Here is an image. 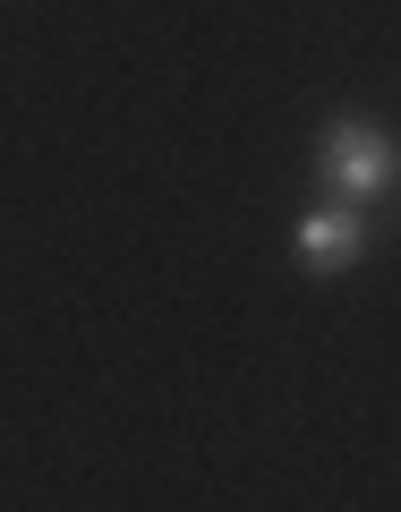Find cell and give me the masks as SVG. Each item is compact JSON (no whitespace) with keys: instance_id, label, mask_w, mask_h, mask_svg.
I'll return each instance as SVG.
<instances>
[{"instance_id":"obj_1","label":"cell","mask_w":401,"mask_h":512,"mask_svg":"<svg viewBox=\"0 0 401 512\" xmlns=\"http://www.w3.org/2000/svg\"><path fill=\"white\" fill-rule=\"evenodd\" d=\"M316 180L333 188V205H376L401 180V146L367 120H325V137H316Z\"/></svg>"},{"instance_id":"obj_2","label":"cell","mask_w":401,"mask_h":512,"mask_svg":"<svg viewBox=\"0 0 401 512\" xmlns=\"http://www.w3.org/2000/svg\"><path fill=\"white\" fill-rule=\"evenodd\" d=\"M359 256H367V214L359 205H316V214L299 222V265H308L316 282L350 274Z\"/></svg>"}]
</instances>
